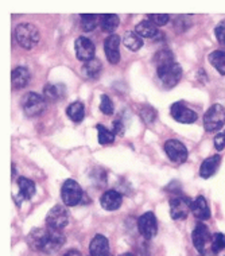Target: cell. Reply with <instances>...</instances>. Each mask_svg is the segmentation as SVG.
I'll list each match as a JSON object with an SVG mask.
<instances>
[{
  "label": "cell",
  "instance_id": "6da1fadb",
  "mask_svg": "<svg viewBox=\"0 0 225 256\" xmlns=\"http://www.w3.org/2000/svg\"><path fill=\"white\" fill-rule=\"evenodd\" d=\"M65 243V236L61 230L53 228H36L32 230L27 236V244L34 251L44 252L48 255H53L61 250Z\"/></svg>",
  "mask_w": 225,
  "mask_h": 256
},
{
  "label": "cell",
  "instance_id": "7a4b0ae2",
  "mask_svg": "<svg viewBox=\"0 0 225 256\" xmlns=\"http://www.w3.org/2000/svg\"><path fill=\"white\" fill-rule=\"evenodd\" d=\"M15 36L18 44L23 49H32L40 44V31L34 24L31 23H20L16 30H15Z\"/></svg>",
  "mask_w": 225,
  "mask_h": 256
},
{
  "label": "cell",
  "instance_id": "3957f363",
  "mask_svg": "<svg viewBox=\"0 0 225 256\" xmlns=\"http://www.w3.org/2000/svg\"><path fill=\"white\" fill-rule=\"evenodd\" d=\"M159 80L166 88H174L182 77V68L178 62H170L168 65L156 68Z\"/></svg>",
  "mask_w": 225,
  "mask_h": 256
},
{
  "label": "cell",
  "instance_id": "277c9868",
  "mask_svg": "<svg viewBox=\"0 0 225 256\" xmlns=\"http://www.w3.org/2000/svg\"><path fill=\"white\" fill-rule=\"evenodd\" d=\"M225 123V108L220 104H214L204 115V127L206 131L212 132L221 128Z\"/></svg>",
  "mask_w": 225,
  "mask_h": 256
},
{
  "label": "cell",
  "instance_id": "5b68a950",
  "mask_svg": "<svg viewBox=\"0 0 225 256\" xmlns=\"http://www.w3.org/2000/svg\"><path fill=\"white\" fill-rule=\"evenodd\" d=\"M22 108L26 116H28V118H36V116L42 115L44 110H46V102L40 94L30 92L23 98Z\"/></svg>",
  "mask_w": 225,
  "mask_h": 256
},
{
  "label": "cell",
  "instance_id": "8992f818",
  "mask_svg": "<svg viewBox=\"0 0 225 256\" xmlns=\"http://www.w3.org/2000/svg\"><path fill=\"white\" fill-rule=\"evenodd\" d=\"M82 189L81 186L74 181V180H66L65 184L62 185L61 197L62 201L68 206H76L81 202L82 200Z\"/></svg>",
  "mask_w": 225,
  "mask_h": 256
},
{
  "label": "cell",
  "instance_id": "52a82bcc",
  "mask_svg": "<svg viewBox=\"0 0 225 256\" xmlns=\"http://www.w3.org/2000/svg\"><path fill=\"white\" fill-rule=\"evenodd\" d=\"M69 222V212L64 205H56L49 210L46 216V224L49 228L61 230Z\"/></svg>",
  "mask_w": 225,
  "mask_h": 256
},
{
  "label": "cell",
  "instance_id": "ba28073f",
  "mask_svg": "<svg viewBox=\"0 0 225 256\" xmlns=\"http://www.w3.org/2000/svg\"><path fill=\"white\" fill-rule=\"evenodd\" d=\"M192 240H193V244H194V248L201 254V255H205L208 251V247L212 246V236H210V232L208 230V226L202 222H198L196 226L193 234H192Z\"/></svg>",
  "mask_w": 225,
  "mask_h": 256
},
{
  "label": "cell",
  "instance_id": "9c48e42d",
  "mask_svg": "<svg viewBox=\"0 0 225 256\" xmlns=\"http://www.w3.org/2000/svg\"><path fill=\"white\" fill-rule=\"evenodd\" d=\"M138 230L140 234L147 240L155 238L158 234V221L152 212H147L142 214L138 220Z\"/></svg>",
  "mask_w": 225,
  "mask_h": 256
},
{
  "label": "cell",
  "instance_id": "30bf717a",
  "mask_svg": "<svg viewBox=\"0 0 225 256\" xmlns=\"http://www.w3.org/2000/svg\"><path fill=\"white\" fill-rule=\"evenodd\" d=\"M192 210V201L185 196H176L170 200V214L172 220H184Z\"/></svg>",
  "mask_w": 225,
  "mask_h": 256
},
{
  "label": "cell",
  "instance_id": "8fae6325",
  "mask_svg": "<svg viewBox=\"0 0 225 256\" xmlns=\"http://www.w3.org/2000/svg\"><path fill=\"white\" fill-rule=\"evenodd\" d=\"M164 151L174 164H184L188 159V148L184 143L176 139H170L164 143Z\"/></svg>",
  "mask_w": 225,
  "mask_h": 256
},
{
  "label": "cell",
  "instance_id": "7c38bea8",
  "mask_svg": "<svg viewBox=\"0 0 225 256\" xmlns=\"http://www.w3.org/2000/svg\"><path fill=\"white\" fill-rule=\"evenodd\" d=\"M172 119L180 122L182 124H192L197 120V114L194 110H190L189 106H186L184 102H174L170 108Z\"/></svg>",
  "mask_w": 225,
  "mask_h": 256
},
{
  "label": "cell",
  "instance_id": "4fadbf2b",
  "mask_svg": "<svg viewBox=\"0 0 225 256\" xmlns=\"http://www.w3.org/2000/svg\"><path fill=\"white\" fill-rule=\"evenodd\" d=\"M74 49H76V56L78 58L80 61L88 62L94 58V44L90 40L85 38V36H80L74 42Z\"/></svg>",
  "mask_w": 225,
  "mask_h": 256
},
{
  "label": "cell",
  "instance_id": "5bb4252c",
  "mask_svg": "<svg viewBox=\"0 0 225 256\" xmlns=\"http://www.w3.org/2000/svg\"><path fill=\"white\" fill-rule=\"evenodd\" d=\"M104 50H106V60L110 64H119L120 61V36L112 34L104 42Z\"/></svg>",
  "mask_w": 225,
  "mask_h": 256
},
{
  "label": "cell",
  "instance_id": "9a60e30c",
  "mask_svg": "<svg viewBox=\"0 0 225 256\" xmlns=\"http://www.w3.org/2000/svg\"><path fill=\"white\" fill-rule=\"evenodd\" d=\"M89 254L90 256H112L110 251V242L106 236L96 234L89 246Z\"/></svg>",
  "mask_w": 225,
  "mask_h": 256
},
{
  "label": "cell",
  "instance_id": "2e32d148",
  "mask_svg": "<svg viewBox=\"0 0 225 256\" xmlns=\"http://www.w3.org/2000/svg\"><path fill=\"white\" fill-rule=\"evenodd\" d=\"M122 202H123V197L116 190H106L100 198V204L106 210H116L122 206Z\"/></svg>",
  "mask_w": 225,
  "mask_h": 256
},
{
  "label": "cell",
  "instance_id": "e0dca14e",
  "mask_svg": "<svg viewBox=\"0 0 225 256\" xmlns=\"http://www.w3.org/2000/svg\"><path fill=\"white\" fill-rule=\"evenodd\" d=\"M192 212H193L196 218H198L201 221L208 220L210 217V209H209V205H208V201L205 200V197L200 196L192 202Z\"/></svg>",
  "mask_w": 225,
  "mask_h": 256
},
{
  "label": "cell",
  "instance_id": "ac0fdd59",
  "mask_svg": "<svg viewBox=\"0 0 225 256\" xmlns=\"http://www.w3.org/2000/svg\"><path fill=\"white\" fill-rule=\"evenodd\" d=\"M221 164L220 155H212L202 162L201 168H200V174L202 178H210L217 172V168Z\"/></svg>",
  "mask_w": 225,
  "mask_h": 256
},
{
  "label": "cell",
  "instance_id": "d6986e66",
  "mask_svg": "<svg viewBox=\"0 0 225 256\" xmlns=\"http://www.w3.org/2000/svg\"><path fill=\"white\" fill-rule=\"evenodd\" d=\"M12 86L15 89H22L30 82V72L27 68L19 66L12 72Z\"/></svg>",
  "mask_w": 225,
  "mask_h": 256
},
{
  "label": "cell",
  "instance_id": "ffe728a7",
  "mask_svg": "<svg viewBox=\"0 0 225 256\" xmlns=\"http://www.w3.org/2000/svg\"><path fill=\"white\" fill-rule=\"evenodd\" d=\"M66 89L62 84H48L44 88V98H48L49 102H58L65 96Z\"/></svg>",
  "mask_w": 225,
  "mask_h": 256
},
{
  "label": "cell",
  "instance_id": "44dd1931",
  "mask_svg": "<svg viewBox=\"0 0 225 256\" xmlns=\"http://www.w3.org/2000/svg\"><path fill=\"white\" fill-rule=\"evenodd\" d=\"M18 188H19V193H20L23 200H31L36 193V184L31 181V180H28V178H24V177L19 178Z\"/></svg>",
  "mask_w": 225,
  "mask_h": 256
},
{
  "label": "cell",
  "instance_id": "7402d4cb",
  "mask_svg": "<svg viewBox=\"0 0 225 256\" xmlns=\"http://www.w3.org/2000/svg\"><path fill=\"white\" fill-rule=\"evenodd\" d=\"M135 32L140 38H155V36L158 34V28L151 20H142L135 27Z\"/></svg>",
  "mask_w": 225,
  "mask_h": 256
},
{
  "label": "cell",
  "instance_id": "603a6c76",
  "mask_svg": "<svg viewBox=\"0 0 225 256\" xmlns=\"http://www.w3.org/2000/svg\"><path fill=\"white\" fill-rule=\"evenodd\" d=\"M119 26V16L115 14H104L100 16V27L104 32H110L112 36V32L118 28Z\"/></svg>",
  "mask_w": 225,
  "mask_h": 256
},
{
  "label": "cell",
  "instance_id": "cb8c5ba5",
  "mask_svg": "<svg viewBox=\"0 0 225 256\" xmlns=\"http://www.w3.org/2000/svg\"><path fill=\"white\" fill-rule=\"evenodd\" d=\"M102 61L98 60V58H93V60L84 64V66H82V74L86 78H98L100 72H102Z\"/></svg>",
  "mask_w": 225,
  "mask_h": 256
},
{
  "label": "cell",
  "instance_id": "d4e9b609",
  "mask_svg": "<svg viewBox=\"0 0 225 256\" xmlns=\"http://www.w3.org/2000/svg\"><path fill=\"white\" fill-rule=\"evenodd\" d=\"M123 44L127 49L138 52L143 46V38L138 36L135 31H127L123 36Z\"/></svg>",
  "mask_w": 225,
  "mask_h": 256
},
{
  "label": "cell",
  "instance_id": "484cf974",
  "mask_svg": "<svg viewBox=\"0 0 225 256\" xmlns=\"http://www.w3.org/2000/svg\"><path fill=\"white\" fill-rule=\"evenodd\" d=\"M209 62L218 73L225 74V52L222 50H214L209 56Z\"/></svg>",
  "mask_w": 225,
  "mask_h": 256
},
{
  "label": "cell",
  "instance_id": "4316f807",
  "mask_svg": "<svg viewBox=\"0 0 225 256\" xmlns=\"http://www.w3.org/2000/svg\"><path fill=\"white\" fill-rule=\"evenodd\" d=\"M66 114L74 122V123L82 122L85 116V110H84V106H82V102H72L70 106H68Z\"/></svg>",
  "mask_w": 225,
  "mask_h": 256
},
{
  "label": "cell",
  "instance_id": "83f0119b",
  "mask_svg": "<svg viewBox=\"0 0 225 256\" xmlns=\"http://www.w3.org/2000/svg\"><path fill=\"white\" fill-rule=\"evenodd\" d=\"M80 18H81V27L84 31H93L98 24H100L98 16L93 14H82Z\"/></svg>",
  "mask_w": 225,
  "mask_h": 256
},
{
  "label": "cell",
  "instance_id": "f1b7e54d",
  "mask_svg": "<svg viewBox=\"0 0 225 256\" xmlns=\"http://www.w3.org/2000/svg\"><path fill=\"white\" fill-rule=\"evenodd\" d=\"M154 61L156 64V68L162 66V65H168L170 62H174V54L172 53V50L168 49H164V50H159L158 53L155 54Z\"/></svg>",
  "mask_w": 225,
  "mask_h": 256
},
{
  "label": "cell",
  "instance_id": "f546056e",
  "mask_svg": "<svg viewBox=\"0 0 225 256\" xmlns=\"http://www.w3.org/2000/svg\"><path fill=\"white\" fill-rule=\"evenodd\" d=\"M98 142L102 144H110V143H114L115 140V134L110 131L108 128H106L104 126H98Z\"/></svg>",
  "mask_w": 225,
  "mask_h": 256
},
{
  "label": "cell",
  "instance_id": "4dcf8cb0",
  "mask_svg": "<svg viewBox=\"0 0 225 256\" xmlns=\"http://www.w3.org/2000/svg\"><path fill=\"white\" fill-rule=\"evenodd\" d=\"M212 250L214 254H217V252L222 251L225 248V234H214L212 236Z\"/></svg>",
  "mask_w": 225,
  "mask_h": 256
},
{
  "label": "cell",
  "instance_id": "1f68e13d",
  "mask_svg": "<svg viewBox=\"0 0 225 256\" xmlns=\"http://www.w3.org/2000/svg\"><path fill=\"white\" fill-rule=\"evenodd\" d=\"M148 19L154 23L155 26L158 27L168 24V20H170V16H168V14H150V15H148Z\"/></svg>",
  "mask_w": 225,
  "mask_h": 256
},
{
  "label": "cell",
  "instance_id": "d6a6232c",
  "mask_svg": "<svg viewBox=\"0 0 225 256\" xmlns=\"http://www.w3.org/2000/svg\"><path fill=\"white\" fill-rule=\"evenodd\" d=\"M100 110H102V114H106V115H112V114H114V102H112V100H110L106 94H102V96Z\"/></svg>",
  "mask_w": 225,
  "mask_h": 256
},
{
  "label": "cell",
  "instance_id": "836d02e7",
  "mask_svg": "<svg viewBox=\"0 0 225 256\" xmlns=\"http://www.w3.org/2000/svg\"><path fill=\"white\" fill-rule=\"evenodd\" d=\"M214 34H216L217 40L221 44H225V20L220 22L214 28Z\"/></svg>",
  "mask_w": 225,
  "mask_h": 256
},
{
  "label": "cell",
  "instance_id": "e575fe53",
  "mask_svg": "<svg viewBox=\"0 0 225 256\" xmlns=\"http://www.w3.org/2000/svg\"><path fill=\"white\" fill-rule=\"evenodd\" d=\"M214 147H216V150L221 151L224 150L225 147V130L222 132H220L214 138Z\"/></svg>",
  "mask_w": 225,
  "mask_h": 256
},
{
  "label": "cell",
  "instance_id": "d590c367",
  "mask_svg": "<svg viewBox=\"0 0 225 256\" xmlns=\"http://www.w3.org/2000/svg\"><path fill=\"white\" fill-rule=\"evenodd\" d=\"M114 127H115V132L116 134H119V135H122V134L124 132L123 123H120V122H115V123H114Z\"/></svg>",
  "mask_w": 225,
  "mask_h": 256
},
{
  "label": "cell",
  "instance_id": "8d00e7d4",
  "mask_svg": "<svg viewBox=\"0 0 225 256\" xmlns=\"http://www.w3.org/2000/svg\"><path fill=\"white\" fill-rule=\"evenodd\" d=\"M64 256H82V255H81V252L77 251V250H70V251H68L66 254H64Z\"/></svg>",
  "mask_w": 225,
  "mask_h": 256
},
{
  "label": "cell",
  "instance_id": "74e56055",
  "mask_svg": "<svg viewBox=\"0 0 225 256\" xmlns=\"http://www.w3.org/2000/svg\"><path fill=\"white\" fill-rule=\"evenodd\" d=\"M122 256H135V255H132V254H128V252H127V254H123Z\"/></svg>",
  "mask_w": 225,
  "mask_h": 256
}]
</instances>
